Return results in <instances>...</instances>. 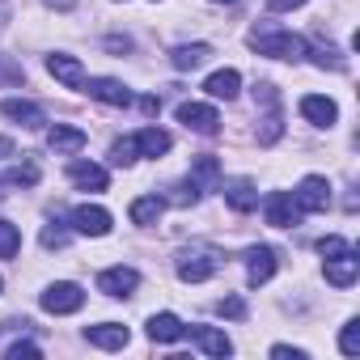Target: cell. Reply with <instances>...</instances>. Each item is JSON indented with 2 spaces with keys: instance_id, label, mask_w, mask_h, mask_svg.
Returning a JSON list of instances; mask_svg holds the SVG:
<instances>
[{
  "instance_id": "obj_1",
  "label": "cell",
  "mask_w": 360,
  "mask_h": 360,
  "mask_svg": "<svg viewBox=\"0 0 360 360\" xmlns=\"http://www.w3.org/2000/svg\"><path fill=\"white\" fill-rule=\"evenodd\" d=\"M250 47L259 56H276V60H301L305 56V39L280 30V26H255L250 30Z\"/></svg>"
},
{
  "instance_id": "obj_2",
  "label": "cell",
  "mask_w": 360,
  "mask_h": 360,
  "mask_svg": "<svg viewBox=\"0 0 360 360\" xmlns=\"http://www.w3.org/2000/svg\"><path fill=\"white\" fill-rule=\"evenodd\" d=\"M217 271H221V250L217 246H191V250H183V259H178V276L187 284H204Z\"/></svg>"
},
{
  "instance_id": "obj_3",
  "label": "cell",
  "mask_w": 360,
  "mask_h": 360,
  "mask_svg": "<svg viewBox=\"0 0 360 360\" xmlns=\"http://www.w3.org/2000/svg\"><path fill=\"white\" fill-rule=\"evenodd\" d=\"M85 305V292H81V284H72V280H60V284H51L47 292H43V309L47 314H77Z\"/></svg>"
},
{
  "instance_id": "obj_4",
  "label": "cell",
  "mask_w": 360,
  "mask_h": 360,
  "mask_svg": "<svg viewBox=\"0 0 360 360\" xmlns=\"http://www.w3.org/2000/svg\"><path fill=\"white\" fill-rule=\"evenodd\" d=\"M178 123H183L187 131H200V136H217L221 115L212 106H204V102H183L178 106Z\"/></svg>"
},
{
  "instance_id": "obj_5",
  "label": "cell",
  "mask_w": 360,
  "mask_h": 360,
  "mask_svg": "<svg viewBox=\"0 0 360 360\" xmlns=\"http://www.w3.org/2000/svg\"><path fill=\"white\" fill-rule=\"evenodd\" d=\"M292 200H297L301 212H326V204H330V183H326V178H318V174H309V178H301V191H297Z\"/></svg>"
},
{
  "instance_id": "obj_6",
  "label": "cell",
  "mask_w": 360,
  "mask_h": 360,
  "mask_svg": "<svg viewBox=\"0 0 360 360\" xmlns=\"http://www.w3.org/2000/svg\"><path fill=\"white\" fill-rule=\"evenodd\" d=\"M72 229L85 233V238H106V233H110V212L98 208V204H81V208L72 212Z\"/></svg>"
},
{
  "instance_id": "obj_7",
  "label": "cell",
  "mask_w": 360,
  "mask_h": 360,
  "mask_svg": "<svg viewBox=\"0 0 360 360\" xmlns=\"http://www.w3.org/2000/svg\"><path fill=\"white\" fill-rule=\"evenodd\" d=\"M263 212H267V225H276V229H288V225H297V221H301L297 200H292V195H284V191H271V195H267V204H263Z\"/></svg>"
},
{
  "instance_id": "obj_8",
  "label": "cell",
  "mask_w": 360,
  "mask_h": 360,
  "mask_svg": "<svg viewBox=\"0 0 360 360\" xmlns=\"http://www.w3.org/2000/svg\"><path fill=\"white\" fill-rule=\"evenodd\" d=\"M98 288H102L106 297H131V292L140 288V276H136L131 267H106V271L98 276Z\"/></svg>"
},
{
  "instance_id": "obj_9",
  "label": "cell",
  "mask_w": 360,
  "mask_h": 360,
  "mask_svg": "<svg viewBox=\"0 0 360 360\" xmlns=\"http://www.w3.org/2000/svg\"><path fill=\"white\" fill-rule=\"evenodd\" d=\"M85 89H89V98H98V102H106V106H131V89H127L123 81L94 77V81H85Z\"/></svg>"
},
{
  "instance_id": "obj_10",
  "label": "cell",
  "mask_w": 360,
  "mask_h": 360,
  "mask_svg": "<svg viewBox=\"0 0 360 360\" xmlns=\"http://www.w3.org/2000/svg\"><path fill=\"white\" fill-rule=\"evenodd\" d=\"M271 276H276V250L271 246H250V255H246V280L259 288Z\"/></svg>"
},
{
  "instance_id": "obj_11",
  "label": "cell",
  "mask_w": 360,
  "mask_h": 360,
  "mask_svg": "<svg viewBox=\"0 0 360 360\" xmlns=\"http://www.w3.org/2000/svg\"><path fill=\"white\" fill-rule=\"evenodd\" d=\"M85 339H89L94 347L119 352V347H127V326H119V322H98V326H85Z\"/></svg>"
},
{
  "instance_id": "obj_12",
  "label": "cell",
  "mask_w": 360,
  "mask_h": 360,
  "mask_svg": "<svg viewBox=\"0 0 360 360\" xmlns=\"http://www.w3.org/2000/svg\"><path fill=\"white\" fill-rule=\"evenodd\" d=\"M68 178H72L81 191H106V183H110L106 169L94 165V161H72V165H68Z\"/></svg>"
},
{
  "instance_id": "obj_13",
  "label": "cell",
  "mask_w": 360,
  "mask_h": 360,
  "mask_svg": "<svg viewBox=\"0 0 360 360\" xmlns=\"http://www.w3.org/2000/svg\"><path fill=\"white\" fill-rule=\"evenodd\" d=\"M47 72H51L56 81H64L68 89H81V85H85V68H81V60H72V56H47Z\"/></svg>"
},
{
  "instance_id": "obj_14",
  "label": "cell",
  "mask_w": 360,
  "mask_h": 360,
  "mask_svg": "<svg viewBox=\"0 0 360 360\" xmlns=\"http://www.w3.org/2000/svg\"><path fill=\"white\" fill-rule=\"evenodd\" d=\"M301 115L314 123V127H330L335 119H339V106L330 102V98H318V94H305L301 98Z\"/></svg>"
},
{
  "instance_id": "obj_15",
  "label": "cell",
  "mask_w": 360,
  "mask_h": 360,
  "mask_svg": "<svg viewBox=\"0 0 360 360\" xmlns=\"http://www.w3.org/2000/svg\"><path fill=\"white\" fill-rule=\"evenodd\" d=\"M183 335H187V326H183L178 314H153L148 318V339L153 343H174V339H183Z\"/></svg>"
},
{
  "instance_id": "obj_16",
  "label": "cell",
  "mask_w": 360,
  "mask_h": 360,
  "mask_svg": "<svg viewBox=\"0 0 360 360\" xmlns=\"http://www.w3.org/2000/svg\"><path fill=\"white\" fill-rule=\"evenodd\" d=\"M85 131L81 127H64V123H56L51 131H47V144H51V153H81L85 148Z\"/></svg>"
},
{
  "instance_id": "obj_17",
  "label": "cell",
  "mask_w": 360,
  "mask_h": 360,
  "mask_svg": "<svg viewBox=\"0 0 360 360\" xmlns=\"http://www.w3.org/2000/svg\"><path fill=\"white\" fill-rule=\"evenodd\" d=\"M356 271H360V259H356V255L326 259V280H330L335 288H352V284H356Z\"/></svg>"
},
{
  "instance_id": "obj_18",
  "label": "cell",
  "mask_w": 360,
  "mask_h": 360,
  "mask_svg": "<svg viewBox=\"0 0 360 360\" xmlns=\"http://www.w3.org/2000/svg\"><path fill=\"white\" fill-rule=\"evenodd\" d=\"M0 110H5L13 123H22V127H43V106H34V102L5 98V102H0Z\"/></svg>"
},
{
  "instance_id": "obj_19",
  "label": "cell",
  "mask_w": 360,
  "mask_h": 360,
  "mask_svg": "<svg viewBox=\"0 0 360 360\" xmlns=\"http://www.w3.org/2000/svg\"><path fill=\"white\" fill-rule=\"evenodd\" d=\"M204 89L212 94V98H238V89H242V72L238 68H221V72H212L208 81H204Z\"/></svg>"
},
{
  "instance_id": "obj_20",
  "label": "cell",
  "mask_w": 360,
  "mask_h": 360,
  "mask_svg": "<svg viewBox=\"0 0 360 360\" xmlns=\"http://www.w3.org/2000/svg\"><path fill=\"white\" fill-rule=\"evenodd\" d=\"M131 144H136L140 157H161V153H169V131H161V127H144V131L131 136Z\"/></svg>"
},
{
  "instance_id": "obj_21",
  "label": "cell",
  "mask_w": 360,
  "mask_h": 360,
  "mask_svg": "<svg viewBox=\"0 0 360 360\" xmlns=\"http://www.w3.org/2000/svg\"><path fill=\"white\" fill-rule=\"evenodd\" d=\"M225 200H229L233 212H255L259 208V191H255V183H246V178H238V183L225 187Z\"/></svg>"
},
{
  "instance_id": "obj_22",
  "label": "cell",
  "mask_w": 360,
  "mask_h": 360,
  "mask_svg": "<svg viewBox=\"0 0 360 360\" xmlns=\"http://www.w3.org/2000/svg\"><path fill=\"white\" fill-rule=\"evenodd\" d=\"M208 56H212V47H208V43H191V47H178V51H174V68H178V72H191V68L208 64Z\"/></svg>"
},
{
  "instance_id": "obj_23",
  "label": "cell",
  "mask_w": 360,
  "mask_h": 360,
  "mask_svg": "<svg viewBox=\"0 0 360 360\" xmlns=\"http://www.w3.org/2000/svg\"><path fill=\"white\" fill-rule=\"evenodd\" d=\"M309 56H314V64H318V68H335V72H343V68H347V60H343V51H339L335 43H322V39H314Z\"/></svg>"
},
{
  "instance_id": "obj_24",
  "label": "cell",
  "mask_w": 360,
  "mask_h": 360,
  "mask_svg": "<svg viewBox=\"0 0 360 360\" xmlns=\"http://www.w3.org/2000/svg\"><path fill=\"white\" fill-rule=\"evenodd\" d=\"M161 212H165V200H161V195H140V200L131 204V221H136V225H157Z\"/></svg>"
},
{
  "instance_id": "obj_25",
  "label": "cell",
  "mask_w": 360,
  "mask_h": 360,
  "mask_svg": "<svg viewBox=\"0 0 360 360\" xmlns=\"http://www.w3.org/2000/svg\"><path fill=\"white\" fill-rule=\"evenodd\" d=\"M195 343H200L208 356H229V352H233L229 335H221V330H212V326H195Z\"/></svg>"
},
{
  "instance_id": "obj_26",
  "label": "cell",
  "mask_w": 360,
  "mask_h": 360,
  "mask_svg": "<svg viewBox=\"0 0 360 360\" xmlns=\"http://www.w3.org/2000/svg\"><path fill=\"white\" fill-rule=\"evenodd\" d=\"M22 250V229L13 221H0V259H13Z\"/></svg>"
},
{
  "instance_id": "obj_27",
  "label": "cell",
  "mask_w": 360,
  "mask_h": 360,
  "mask_svg": "<svg viewBox=\"0 0 360 360\" xmlns=\"http://www.w3.org/2000/svg\"><path fill=\"white\" fill-rule=\"evenodd\" d=\"M217 178H221V161H217V157H195L191 183H217Z\"/></svg>"
},
{
  "instance_id": "obj_28",
  "label": "cell",
  "mask_w": 360,
  "mask_h": 360,
  "mask_svg": "<svg viewBox=\"0 0 360 360\" xmlns=\"http://www.w3.org/2000/svg\"><path fill=\"white\" fill-rule=\"evenodd\" d=\"M318 255H322V259H339V255H352V246H347L343 238H335V233H330V238H322V242H318Z\"/></svg>"
},
{
  "instance_id": "obj_29",
  "label": "cell",
  "mask_w": 360,
  "mask_h": 360,
  "mask_svg": "<svg viewBox=\"0 0 360 360\" xmlns=\"http://www.w3.org/2000/svg\"><path fill=\"white\" fill-rule=\"evenodd\" d=\"M339 347H343V356H356V352H360V322H347V326H343Z\"/></svg>"
},
{
  "instance_id": "obj_30",
  "label": "cell",
  "mask_w": 360,
  "mask_h": 360,
  "mask_svg": "<svg viewBox=\"0 0 360 360\" xmlns=\"http://www.w3.org/2000/svg\"><path fill=\"white\" fill-rule=\"evenodd\" d=\"M9 183H13V187H34V183H39V165H30V161L18 165V169L9 174Z\"/></svg>"
},
{
  "instance_id": "obj_31",
  "label": "cell",
  "mask_w": 360,
  "mask_h": 360,
  "mask_svg": "<svg viewBox=\"0 0 360 360\" xmlns=\"http://www.w3.org/2000/svg\"><path fill=\"white\" fill-rule=\"evenodd\" d=\"M110 161H115V165H131V161H136V144H131V136H127V140H115Z\"/></svg>"
},
{
  "instance_id": "obj_32",
  "label": "cell",
  "mask_w": 360,
  "mask_h": 360,
  "mask_svg": "<svg viewBox=\"0 0 360 360\" xmlns=\"http://www.w3.org/2000/svg\"><path fill=\"white\" fill-rule=\"evenodd\" d=\"M217 314H221V318H233V322H242V318H246V301H242V297H225V301L217 305Z\"/></svg>"
},
{
  "instance_id": "obj_33",
  "label": "cell",
  "mask_w": 360,
  "mask_h": 360,
  "mask_svg": "<svg viewBox=\"0 0 360 360\" xmlns=\"http://www.w3.org/2000/svg\"><path fill=\"white\" fill-rule=\"evenodd\" d=\"M43 246H47V250H64V246H68V233L56 229V225H47V229H43Z\"/></svg>"
},
{
  "instance_id": "obj_34",
  "label": "cell",
  "mask_w": 360,
  "mask_h": 360,
  "mask_svg": "<svg viewBox=\"0 0 360 360\" xmlns=\"http://www.w3.org/2000/svg\"><path fill=\"white\" fill-rule=\"evenodd\" d=\"M5 356H9V360H39V347H34V343H9Z\"/></svg>"
},
{
  "instance_id": "obj_35",
  "label": "cell",
  "mask_w": 360,
  "mask_h": 360,
  "mask_svg": "<svg viewBox=\"0 0 360 360\" xmlns=\"http://www.w3.org/2000/svg\"><path fill=\"white\" fill-rule=\"evenodd\" d=\"M106 51L127 56V51H131V39H127V34H110V39H106Z\"/></svg>"
},
{
  "instance_id": "obj_36",
  "label": "cell",
  "mask_w": 360,
  "mask_h": 360,
  "mask_svg": "<svg viewBox=\"0 0 360 360\" xmlns=\"http://www.w3.org/2000/svg\"><path fill=\"white\" fill-rule=\"evenodd\" d=\"M271 356H276V360H301L305 352H301V347H288V343H276V347H271Z\"/></svg>"
},
{
  "instance_id": "obj_37",
  "label": "cell",
  "mask_w": 360,
  "mask_h": 360,
  "mask_svg": "<svg viewBox=\"0 0 360 360\" xmlns=\"http://www.w3.org/2000/svg\"><path fill=\"white\" fill-rule=\"evenodd\" d=\"M305 0H267V9L271 13H288V9H301Z\"/></svg>"
},
{
  "instance_id": "obj_38",
  "label": "cell",
  "mask_w": 360,
  "mask_h": 360,
  "mask_svg": "<svg viewBox=\"0 0 360 360\" xmlns=\"http://www.w3.org/2000/svg\"><path fill=\"white\" fill-rule=\"evenodd\" d=\"M157 110H161V102H157L153 94H148V98H140V115H148V119H153Z\"/></svg>"
},
{
  "instance_id": "obj_39",
  "label": "cell",
  "mask_w": 360,
  "mask_h": 360,
  "mask_svg": "<svg viewBox=\"0 0 360 360\" xmlns=\"http://www.w3.org/2000/svg\"><path fill=\"white\" fill-rule=\"evenodd\" d=\"M47 5H51V9H60V13H68V9L77 5V0H47Z\"/></svg>"
},
{
  "instance_id": "obj_40",
  "label": "cell",
  "mask_w": 360,
  "mask_h": 360,
  "mask_svg": "<svg viewBox=\"0 0 360 360\" xmlns=\"http://www.w3.org/2000/svg\"><path fill=\"white\" fill-rule=\"evenodd\" d=\"M13 153V140H5V136H0V157H9Z\"/></svg>"
},
{
  "instance_id": "obj_41",
  "label": "cell",
  "mask_w": 360,
  "mask_h": 360,
  "mask_svg": "<svg viewBox=\"0 0 360 360\" xmlns=\"http://www.w3.org/2000/svg\"><path fill=\"white\" fill-rule=\"evenodd\" d=\"M217 5H233V0H217Z\"/></svg>"
},
{
  "instance_id": "obj_42",
  "label": "cell",
  "mask_w": 360,
  "mask_h": 360,
  "mask_svg": "<svg viewBox=\"0 0 360 360\" xmlns=\"http://www.w3.org/2000/svg\"><path fill=\"white\" fill-rule=\"evenodd\" d=\"M0 288H5V284H0Z\"/></svg>"
}]
</instances>
